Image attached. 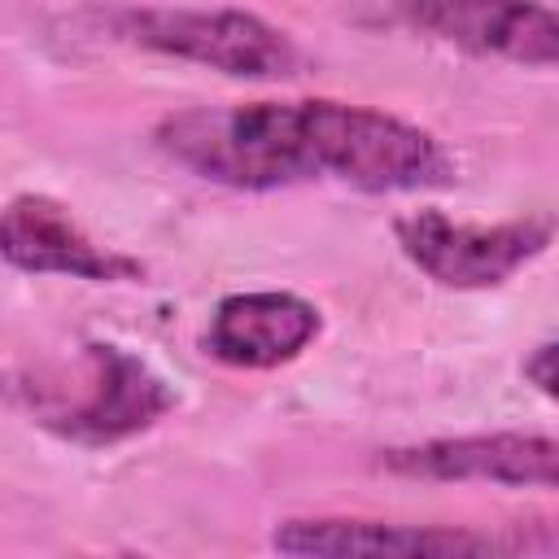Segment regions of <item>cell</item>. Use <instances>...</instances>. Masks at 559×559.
Returning <instances> with one entry per match:
<instances>
[{"instance_id":"6da1fadb","label":"cell","mask_w":559,"mask_h":559,"mask_svg":"<svg viewBox=\"0 0 559 559\" xmlns=\"http://www.w3.org/2000/svg\"><path fill=\"white\" fill-rule=\"evenodd\" d=\"M157 148L227 188H288L341 179L362 192H411L450 179L441 144L384 109L345 100L201 105L157 122Z\"/></svg>"},{"instance_id":"7a4b0ae2","label":"cell","mask_w":559,"mask_h":559,"mask_svg":"<svg viewBox=\"0 0 559 559\" xmlns=\"http://www.w3.org/2000/svg\"><path fill=\"white\" fill-rule=\"evenodd\" d=\"M114 35L236 79H284L301 61L280 26L245 9H127Z\"/></svg>"},{"instance_id":"3957f363","label":"cell","mask_w":559,"mask_h":559,"mask_svg":"<svg viewBox=\"0 0 559 559\" xmlns=\"http://www.w3.org/2000/svg\"><path fill=\"white\" fill-rule=\"evenodd\" d=\"M402 253L441 288H493L528 266L555 236L546 218L454 223L441 210H415L393 223Z\"/></svg>"},{"instance_id":"277c9868","label":"cell","mask_w":559,"mask_h":559,"mask_svg":"<svg viewBox=\"0 0 559 559\" xmlns=\"http://www.w3.org/2000/svg\"><path fill=\"white\" fill-rule=\"evenodd\" d=\"M83 362H87L83 397L39 411V424H48L52 432L79 445H114L122 437H135L175 406L166 380L122 345L92 341L83 345Z\"/></svg>"},{"instance_id":"5b68a950","label":"cell","mask_w":559,"mask_h":559,"mask_svg":"<svg viewBox=\"0 0 559 559\" xmlns=\"http://www.w3.org/2000/svg\"><path fill=\"white\" fill-rule=\"evenodd\" d=\"M406 26L476 57L559 66V9L542 0H397Z\"/></svg>"},{"instance_id":"8992f818","label":"cell","mask_w":559,"mask_h":559,"mask_svg":"<svg viewBox=\"0 0 559 559\" xmlns=\"http://www.w3.org/2000/svg\"><path fill=\"white\" fill-rule=\"evenodd\" d=\"M380 463L411 480H485V485L559 493V441L533 432L432 437L419 445L384 450Z\"/></svg>"},{"instance_id":"52a82bcc","label":"cell","mask_w":559,"mask_h":559,"mask_svg":"<svg viewBox=\"0 0 559 559\" xmlns=\"http://www.w3.org/2000/svg\"><path fill=\"white\" fill-rule=\"evenodd\" d=\"M0 249L9 258V266L17 271H57V275H74V280H92V284H122V280H140L144 266L135 258H122L114 249H100L61 201L39 197V192H22L4 205V223H0Z\"/></svg>"},{"instance_id":"ba28073f","label":"cell","mask_w":559,"mask_h":559,"mask_svg":"<svg viewBox=\"0 0 559 559\" xmlns=\"http://www.w3.org/2000/svg\"><path fill=\"white\" fill-rule=\"evenodd\" d=\"M319 306L297 293H231L214 306L205 349L227 367L271 371L280 362H293L319 336Z\"/></svg>"},{"instance_id":"9c48e42d","label":"cell","mask_w":559,"mask_h":559,"mask_svg":"<svg viewBox=\"0 0 559 559\" xmlns=\"http://www.w3.org/2000/svg\"><path fill=\"white\" fill-rule=\"evenodd\" d=\"M271 546L280 555H328V559H358V555H493L498 537L467 533V528H441V524L314 515V520H284L271 533Z\"/></svg>"},{"instance_id":"30bf717a","label":"cell","mask_w":559,"mask_h":559,"mask_svg":"<svg viewBox=\"0 0 559 559\" xmlns=\"http://www.w3.org/2000/svg\"><path fill=\"white\" fill-rule=\"evenodd\" d=\"M502 555H559V524H511L498 533Z\"/></svg>"},{"instance_id":"8fae6325","label":"cell","mask_w":559,"mask_h":559,"mask_svg":"<svg viewBox=\"0 0 559 559\" xmlns=\"http://www.w3.org/2000/svg\"><path fill=\"white\" fill-rule=\"evenodd\" d=\"M524 376H528V384L537 393H546L550 402H559V341L537 345L528 354V362H524Z\"/></svg>"}]
</instances>
